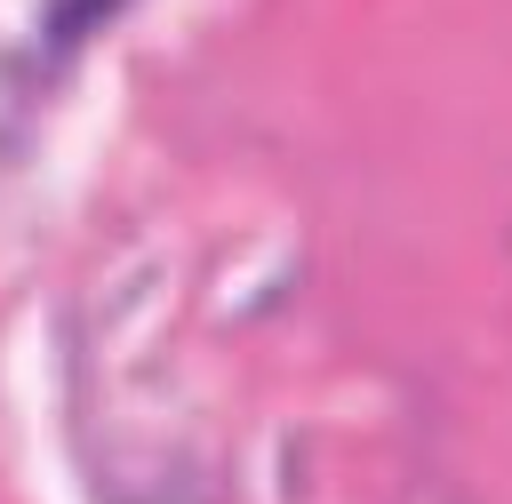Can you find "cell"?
<instances>
[{
  "label": "cell",
  "instance_id": "cell-1",
  "mask_svg": "<svg viewBox=\"0 0 512 504\" xmlns=\"http://www.w3.org/2000/svg\"><path fill=\"white\" fill-rule=\"evenodd\" d=\"M120 0H56L48 8V48H72V40H88L104 16H112Z\"/></svg>",
  "mask_w": 512,
  "mask_h": 504
}]
</instances>
